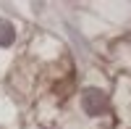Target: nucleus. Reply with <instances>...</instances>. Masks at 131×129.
I'll use <instances>...</instances> for the list:
<instances>
[{"label": "nucleus", "instance_id": "nucleus-1", "mask_svg": "<svg viewBox=\"0 0 131 129\" xmlns=\"http://www.w3.org/2000/svg\"><path fill=\"white\" fill-rule=\"evenodd\" d=\"M105 105H107V98H105L102 90H97V87L84 90V95H81V108H84L86 116H100L105 111Z\"/></svg>", "mask_w": 131, "mask_h": 129}, {"label": "nucleus", "instance_id": "nucleus-2", "mask_svg": "<svg viewBox=\"0 0 131 129\" xmlns=\"http://www.w3.org/2000/svg\"><path fill=\"white\" fill-rule=\"evenodd\" d=\"M13 40H16V32H13V26H10L8 21H0V48L13 45Z\"/></svg>", "mask_w": 131, "mask_h": 129}]
</instances>
